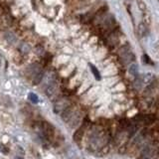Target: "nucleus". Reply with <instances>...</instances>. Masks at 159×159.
<instances>
[{
  "mask_svg": "<svg viewBox=\"0 0 159 159\" xmlns=\"http://www.w3.org/2000/svg\"><path fill=\"white\" fill-rule=\"evenodd\" d=\"M0 65H1V57H0Z\"/></svg>",
  "mask_w": 159,
  "mask_h": 159,
  "instance_id": "2eb2a0df",
  "label": "nucleus"
},
{
  "mask_svg": "<svg viewBox=\"0 0 159 159\" xmlns=\"http://www.w3.org/2000/svg\"><path fill=\"white\" fill-rule=\"evenodd\" d=\"M138 34L140 37H145L148 34V29H147V25L141 23L138 26Z\"/></svg>",
  "mask_w": 159,
  "mask_h": 159,
  "instance_id": "0eeeda50",
  "label": "nucleus"
},
{
  "mask_svg": "<svg viewBox=\"0 0 159 159\" xmlns=\"http://www.w3.org/2000/svg\"><path fill=\"white\" fill-rule=\"evenodd\" d=\"M137 5H138L139 9H140L141 11H146V5L143 3L142 0H137Z\"/></svg>",
  "mask_w": 159,
  "mask_h": 159,
  "instance_id": "ddd939ff",
  "label": "nucleus"
},
{
  "mask_svg": "<svg viewBox=\"0 0 159 159\" xmlns=\"http://www.w3.org/2000/svg\"><path fill=\"white\" fill-rule=\"evenodd\" d=\"M43 76H44V74H43V72H38L37 74L35 75V77H34V78H33V83L35 84V85H38V84H39L40 82L42 81Z\"/></svg>",
  "mask_w": 159,
  "mask_h": 159,
  "instance_id": "9b49d317",
  "label": "nucleus"
},
{
  "mask_svg": "<svg viewBox=\"0 0 159 159\" xmlns=\"http://www.w3.org/2000/svg\"><path fill=\"white\" fill-rule=\"evenodd\" d=\"M17 159H23V158H21V157H18V158H17Z\"/></svg>",
  "mask_w": 159,
  "mask_h": 159,
  "instance_id": "dca6fc26",
  "label": "nucleus"
},
{
  "mask_svg": "<svg viewBox=\"0 0 159 159\" xmlns=\"http://www.w3.org/2000/svg\"><path fill=\"white\" fill-rule=\"evenodd\" d=\"M82 119H83V115H82L80 111H77L75 113V115L70 119V121L68 123H70V127H76L78 126L82 121Z\"/></svg>",
  "mask_w": 159,
  "mask_h": 159,
  "instance_id": "20e7f679",
  "label": "nucleus"
},
{
  "mask_svg": "<svg viewBox=\"0 0 159 159\" xmlns=\"http://www.w3.org/2000/svg\"><path fill=\"white\" fill-rule=\"evenodd\" d=\"M90 68H91V70H92V73L94 74V78H96L98 81H100V79H102V77H100V72L98 71V69L94 67L93 64H90Z\"/></svg>",
  "mask_w": 159,
  "mask_h": 159,
  "instance_id": "9d476101",
  "label": "nucleus"
},
{
  "mask_svg": "<svg viewBox=\"0 0 159 159\" xmlns=\"http://www.w3.org/2000/svg\"><path fill=\"white\" fill-rule=\"evenodd\" d=\"M128 73L133 77H137V75H138V67H137L136 64H131V65L129 66V68H128Z\"/></svg>",
  "mask_w": 159,
  "mask_h": 159,
  "instance_id": "1a4fd4ad",
  "label": "nucleus"
},
{
  "mask_svg": "<svg viewBox=\"0 0 159 159\" xmlns=\"http://www.w3.org/2000/svg\"><path fill=\"white\" fill-rule=\"evenodd\" d=\"M76 113H77V110H76V108H75V106H70L69 107H67L65 110L61 113V117L65 122H69L70 121V119L74 117Z\"/></svg>",
  "mask_w": 159,
  "mask_h": 159,
  "instance_id": "7ed1b4c3",
  "label": "nucleus"
},
{
  "mask_svg": "<svg viewBox=\"0 0 159 159\" xmlns=\"http://www.w3.org/2000/svg\"><path fill=\"white\" fill-rule=\"evenodd\" d=\"M56 92H57V84H56V82H52V83H51L50 85H49L48 87L46 88V94H47V96H49V98H52L54 94H56Z\"/></svg>",
  "mask_w": 159,
  "mask_h": 159,
  "instance_id": "423d86ee",
  "label": "nucleus"
},
{
  "mask_svg": "<svg viewBox=\"0 0 159 159\" xmlns=\"http://www.w3.org/2000/svg\"><path fill=\"white\" fill-rule=\"evenodd\" d=\"M142 83L143 85H150L151 83H153V79L154 77L152 76V74H150V73H148V74H145L144 76L142 77Z\"/></svg>",
  "mask_w": 159,
  "mask_h": 159,
  "instance_id": "6e6552de",
  "label": "nucleus"
},
{
  "mask_svg": "<svg viewBox=\"0 0 159 159\" xmlns=\"http://www.w3.org/2000/svg\"><path fill=\"white\" fill-rule=\"evenodd\" d=\"M40 127H41V133H42V136H43V138H44L45 140H50V139H52V137L54 136L55 129H54V127L51 125V123L44 121V122L41 123Z\"/></svg>",
  "mask_w": 159,
  "mask_h": 159,
  "instance_id": "f257e3e1",
  "label": "nucleus"
},
{
  "mask_svg": "<svg viewBox=\"0 0 159 159\" xmlns=\"http://www.w3.org/2000/svg\"><path fill=\"white\" fill-rule=\"evenodd\" d=\"M142 60H143V63H145V64H152L151 60H150V58L148 57L147 55H143Z\"/></svg>",
  "mask_w": 159,
  "mask_h": 159,
  "instance_id": "4468645a",
  "label": "nucleus"
},
{
  "mask_svg": "<svg viewBox=\"0 0 159 159\" xmlns=\"http://www.w3.org/2000/svg\"><path fill=\"white\" fill-rule=\"evenodd\" d=\"M70 106H72V104H71V102H69V100H67V98L59 100H57V102H56L55 104H54V113H62L67 107H69Z\"/></svg>",
  "mask_w": 159,
  "mask_h": 159,
  "instance_id": "f03ea898",
  "label": "nucleus"
},
{
  "mask_svg": "<svg viewBox=\"0 0 159 159\" xmlns=\"http://www.w3.org/2000/svg\"><path fill=\"white\" fill-rule=\"evenodd\" d=\"M28 98H29V100H31L33 104H38V102H39L38 96L36 94H34V93H30L29 94H28Z\"/></svg>",
  "mask_w": 159,
  "mask_h": 159,
  "instance_id": "f8f14e48",
  "label": "nucleus"
},
{
  "mask_svg": "<svg viewBox=\"0 0 159 159\" xmlns=\"http://www.w3.org/2000/svg\"><path fill=\"white\" fill-rule=\"evenodd\" d=\"M87 125H88V124L83 123L81 127H80L79 129L74 133V135H73V138H74V140L76 141V142H80V141L82 140L84 133H85V131H86V128H87Z\"/></svg>",
  "mask_w": 159,
  "mask_h": 159,
  "instance_id": "39448f33",
  "label": "nucleus"
}]
</instances>
